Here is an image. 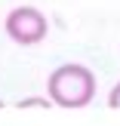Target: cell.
<instances>
[{"mask_svg": "<svg viewBox=\"0 0 120 126\" xmlns=\"http://www.w3.org/2000/svg\"><path fill=\"white\" fill-rule=\"evenodd\" d=\"M46 92H49V102L62 111L89 108L96 98V74L80 62H65L49 74Z\"/></svg>", "mask_w": 120, "mask_h": 126, "instance_id": "6da1fadb", "label": "cell"}, {"mask_svg": "<svg viewBox=\"0 0 120 126\" xmlns=\"http://www.w3.org/2000/svg\"><path fill=\"white\" fill-rule=\"evenodd\" d=\"M3 31L16 46H37L49 34V22L37 6H16L3 22Z\"/></svg>", "mask_w": 120, "mask_h": 126, "instance_id": "7a4b0ae2", "label": "cell"}, {"mask_svg": "<svg viewBox=\"0 0 120 126\" xmlns=\"http://www.w3.org/2000/svg\"><path fill=\"white\" fill-rule=\"evenodd\" d=\"M108 108L111 111H120V80L111 86V92H108Z\"/></svg>", "mask_w": 120, "mask_h": 126, "instance_id": "3957f363", "label": "cell"}, {"mask_svg": "<svg viewBox=\"0 0 120 126\" xmlns=\"http://www.w3.org/2000/svg\"><path fill=\"white\" fill-rule=\"evenodd\" d=\"M18 108H49L46 98H25V102H18Z\"/></svg>", "mask_w": 120, "mask_h": 126, "instance_id": "277c9868", "label": "cell"}, {"mask_svg": "<svg viewBox=\"0 0 120 126\" xmlns=\"http://www.w3.org/2000/svg\"><path fill=\"white\" fill-rule=\"evenodd\" d=\"M0 105H3V102H0Z\"/></svg>", "mask_w": 120, "mask_h": 126, "instance_id": "5b68a950", "label": "cell"}]
</instances>
